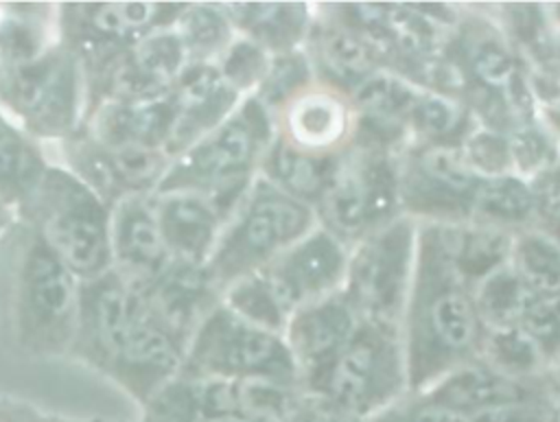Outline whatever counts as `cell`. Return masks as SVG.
Instances as JSON below:
<instances>
[{"label": "cell", "mask_w": 560, "mask_h": 422, "mask_svg": "<svg viewBox=\"0 0 560 422\" xmlns=\"http://www.w3.org/2000/svg\"><path fill=\"white\" fill-rule=\"evenodd\" d=\"M483 330L472 289L453 267L446 225L418 223L413 276L400 317L409 394H422L475 361Z\"/></svg>", "instance_id": "cell-1"}, {"label": "cell", "mask_w": 560, "mask_h": 422, "mask_svg": "<svg viewBox=\"0 0 560 422\" xmlns=\"http://www.w3.org/2000/svg\"><path fill=\"white\" fill-rule=\"evenodd\" d=\"M81 280L22 221L0 234V315L13 350L28 359L68 356Z\"/></svg>", "instance_id": "cell-2"}, {"label": "cell", "mask_w": 560, "mask_h": 422, "mask_svg": "<svg viewBox=\"0 0 560 422\" xmlns=\"http://www.w3.org/2000/svg\"><path fill=\"white\" fill-rule=\"evenodd\" d=\"M271 140V114L247 96L221 125L171 157L155 192H199L232 214L258 177Z\"/></svg>", "instance_id": "cell-3"}, {"label": "cell", "mask_w": 560, "mask_h": 422, "mask_svg": "<svg viewBox=\"0 0 560 422\" xmlns=\"http://www.w3.org/2000/svg\"><path fill=\"white\" fill-rule=\"evenodd\" d=\"M18 221L26 223L81 282L112 269V208L63 164L50 162Z\"/></svg>", "instance_id": "cell-4"}, {"label": "cell", "mask_w": 560, "mask_h": 422, "mask_svg": "<svg viewBox=\"0 0 560 422\" xmlns=\"http://www.w3.org/2000/svg\"><path fill=\"white\" fill-rule=\"evenodd\" d=\"M315 225L311 206L258 175L228 216L206 267L223 293L232 282L262 271Z\"/></svg>", "instance_id": "cell-5"}, {"label": "cell", "mask_w": 560, "mask_h": 422, "mask_svg": "<svg viewBox=\"0 0 560 422\" xmlns=\"http://www.w3.org/2000/svg\"><path fill=\"white\" fill-rule=\"evenodd\" d=\"M81 59L61 42L37 59L0 68V109L37 142H63L85 120Z\"/></svg>", "instance_id": "cell-6"}, {"label": "cell", "mask_w": 560, "mask_h": 422, "mask_svg": "<svg viewBox=\"0 0 560 422\" xmlns=\"http://www.w3.org/2000/svg\"><path fill=\"white\" fill-rule=\"evenodd\" d=\"M407 394L400 332L361 319L328 372L306 391L359 422H368Z\"/></svg>", "instance_id": "cell-7"}, {"label": "cell", "mask_w": 560, "mask_h": 422, "mask_svg": "<svg viewBox=\"0 0 560 422\" xmlns=\"http://www.w3.org/2000/svg\"><path fill=\"white\" fill-rule=\"evenodd\" d=\"M398 153L354 140L339 155L324 197L315 208L317 223L350 247L400 216Z\"/></svg>", "instance_id": "cell-8"}, {"label": "cell", "mask_w": 560, "mask_h": 422, "mask_svg": "<svg viewBox=\"0 0 560 422\" xmlns=\"http://www.w3.org/2000/svg\"><path fill=\"white\" fill-rule=\"evenodd\" d=\"M184 372L232 383L265 380L300 389V376L287 341L234 315L221 302L195 328Z\"/></svg>", "instance_id": "cell-9"}, {"label": "cell", "mask_w": 560, "mask_h": 422, "mask_svg": "<svg viewBox=\"0 0 560 422\" xmlns=\"http://www.w3.org/2000/svg\"><path fill=\"white\" fill-rule=\"evenodd\" d=\"M418 223L396 216L350 245L341 295L361 321L400 332L411 286Z\"/></svg>", "instance_id": "cell-10"}, {"label": "cell", "mask_w": 560, "mask_h": 422, "mask_svg": "<svg viewBox=\"0 0 560 422\" xmlns=\"http://www.w3.org/2000/svg\"><path fill=\"white\" fill-rule=\"evenodd\" d=\"M479 181L459 146L405 144L398 153L400 214L416 223H468Z\"/></svg>", "instance_id": "cell-11"}, {"label": "cell", "mask_w": 560, "mask_h": 422, "mask_svg": "<svg viewBox=\"0 0 560 422\" xmlns=\"http://www.w3.org/2000/svg\"><path fill=\"white\" fill-rule=\"evenodd\" d=\"M184 2H57L59 42L83 66L112 57L138 39L171 28Z\"/></svg>", "instance_id": "cell-12"}, {"label": "cell", "mask_w": 560, "mask_h": 422, "mask_svg": "<svg viewBox=\"0 0 560 422\" xmlns=\"http://www.w3.org/2000/svg\"><path fill=\"white\" fill-rule=\"evenodd\" d=\"M184 48L171 28L155 31L129 48L83 66L88 107L105 101H147L173 90L186 66Z\"/></svg>", "instance_id": "cell-13"}, {"label": "cell", "mask_w": 560, "mask_h": 422, "mask_svg": "<svg viewBox=\"0 0 560 422\" xmlns=\"http://www.w3.org/2000/svg\"><path fill=\"white\" fill-rule=\"evenodd\" d=\"M61 162L109 208L127 197L155 195L171 155L158 149L109 146L92 138L83 125L57 144Z\"/></svg>", "instance_id": "cell-14"}, {"label": "cell", "mask_w": 560, "mask_h": 422, "mask_svg": "<svg viewBox=\"0 0 560 422\" xmlns=\"http://www.w3.org/2000/svg\"><path fill=\"white\" fill-rule=\"evenodd\" d=\"M186 348L188 341L171 330L136 291L127 332L105 378L142 407L184 370Z\"/></svg>", "instance_id": "cell-15"}, {"label": "cell", "mask_w": 560, "mask_h": 422, "mask_svg": "<svg viewBox=\"0 0 560 422\" xmlns=\"http://www.w3.org/2000/svg\"><path fill=\"white\" fill-rule=\"evenodd\" d=\"M271 118L282 142L317 157H339L357 136V112L350 96L317 79Z\"/></svg>", "instance_id": "cell-16"}, {"label": "cell", "mask_w": 560, "mask_h": 422, "mask_svg": "<svg viewBox=\"0 0 560 422\" xmlns=\"http://www.w3.org/2000/svg\"><path fill=\"white\" fill-rule=\"evenodd\" d=\"M348 251L350 247L341 238L317 223L260 273L273 286L284 308L293 313L341 291Z\"/></svg>", "instance_id": "cell-17"}, {"label": "cell", "mask_w": 560, "mask_h": 422, "mask_svg": "<svg viewBox=\"0 0 560 422\" xmlns=\"http://www.w3.org/2000/svg\"><path fill=\"white\" fill-rule=\"evenodd\" d=\"M136 306V291L116 271L81 282L77 326L68 359L105 376Z\"/></svg>", "instance_id": "cell-18"}, {"label": "cell", "mask_w": 560, "mask_h": 422, "mask_svg": "<svg viewBox=\"0 0 560 422\" xmlns=\"http://www.w3.org/2000/svg\"><path fill=\"white\" fill-rule=\"evenodd\" d=\"M359 326V317L339 293L300 306L291 313L284 341L306 394L328 372Z\"/></svg>", "instance_id": "cell-19"}, {"label": "cell", "mask_w": 560, "mask_h": 422, "mask_svg": "<svg viewBox=\"0 0 560 422\" xmlns=\"http://www.w3.org/2000/svg\"><path fill=\"white\" fill-rule=\"evenodd\" d=\"M420 396L453 413L455 418H464L494 407L558 398V391L553 387L551 374L532 380H518L503 376L475 359L440 378Z\"/></svg>", "instance_id": "cell-20"}, {"label": "cell", "mask_w": 560, "mask_h": 422, "mask_svg": "<svg viewBox=\"0 0 560 422\" xmlns=\"http://www.w3.org/2000/svg\"><path fill=\"white\" fill-rule=\"evenodd\" d=\"M112 271L131 286H142L158 278L173 260L153 210V195L127 197L112 206L109 223Z\"/></svg>", "instance_id": "cell-21"}, {"label": "cell", "mask_w": 560, "mask_h": 422, "mask_svg": "<svg viewBox=\"0 0 560 422\" xmlns=\"http://www.w3.org/2000/svg\"><path fill=\"white\" fill-rule=\"evenodd\" d=\"M313 4L315 22L304 48L315 79L350 96L368 77L383 70L381 61L361 33L341 22L326 2Z\"/></svg>", "instance_id": "cell-22"}, {"label": "cell", "mask_w": 560, "mask_h": 422, "mask_svg": "<svg viewBox=\"0 0 560 422\" xmlns=\"http://www.w3.org/2000/svg\"><path fill=\"white\" fill-rule=\"evenodd\" d=\"M175 125L168 155H177L221 125L243 101L221 77L214 63H186L173 90Z\"/></svg>", "instance_id": "cell-23"}, {"label": "cell", "mask_w": 560, "mask_h": 422, "mask_svg": "<svg viewBox=\"0 0 560 422\" xmlns=\"http://www.w3.org/2000/svg\"><path fill=\"white\" fill-rule=\"evenodd\" d=\"M153 210L171 258L208 265L230 216L214 199L199 192H155Z\"/></svg>", "instance_id": "cell-24"}, {"label": "cell", "mask_w": 560, "mask_h": 422, "mask_svg": "<svg viewBox=\"0 0 560 422\" xmlns=\"http://www.w3.org/2000/svg\"><path fill=\"white\" fill-rule=\"evenodd\" d=\"M133 289L149 308L186 341H190L201 319L221 302V291L206 265L175 258L158 278Z\"/></svg>", "instance_id": "cell-25"}, {"label": "cell", "mask_w": 560, "mask_h": 422, "mask_svg": "<svg viewBox=\"0 0 560 422\" xmlns=\"http://www.w3.org/2000/svg\"><path fill=\"white\" fill-rule=\"evenodd\" d=\"M140 409V422H232L243 418L238 383L184 370Z\"/></svg>", "instance_id": "cell-26"}, {"label": "cell", "mask_w": 560, "mask_h": 422, "mask_svg": "<svg viewBox=\"0 0 560 422\" xmlns=\"http://www.w3.org/2000/svg\"><path fill=\"white\" fill-rule=\"evenodd\" d=\"M175 125L171 92L147 101H105L85 114L83 129L109 146H140L168 153Z\"/></svg>", "instance_id": "cell-27"}, {"label": "cell", "mask_w": 560, "mask_h": 422, "mask_svg": "<svg viewBox=\"0 0 560 422\" xmlns=\"http://www.w3.org/2000/svg\"><path fill=\"white\" fill-rule=\"evenodd\" d=\"M420 90L424 87H418L389 70H378L368 77L350 94L357 112L354 140L372 142L392 151L405 149L409 140V112Z\"/></svg>", "instance_id": "cell-28"}, {"label": "cell", "mask_w": 560, "mask_h": 422, "mask_svg": "<svg viewBox=\"0 0 560 422\" xmlns=\"http://www.w3.org/2000/svg\"><path fill=\"white\" fill-rule=\"evenodd\" d=\"M236 35L271 57L306 46L315 22L313 2H223Z\"/></svg>", "instance_id": "cell-29"}, {"label": "cell", "mask_w": 560, "mask_h": 422, "mask_svg": "<svg viewBox=\"0 0 560 422\" xmlns=\"http://www.w3.org/2000/svg\"><path fill=\"white\" fill-rule=\"evenodd\" d=\"M57 42V4L0 2V68L28 63Z\"/></svg>", "instance_id": "cell-30"}, {"label": "cell", "mask_w": 560, "mask_h": 422, "mask_svg": "<svg viewBox=\"0 0 560 422\" xmlns=\"http://www.w3.org/2000/svg\"><path fill=\"white\" fill-rule=\"evenodd\" d=\"M468 223L494 227L512 236L536 227V203L529 179L516 173L481 177Z\"/></svg>", "instance_id": "cell-31"}, {"label": "cell", "mask_w": 560, "mask_h": 422, "mask_svg": "<svg viewBox=\"0 0 560 422\" xmlns=\"http://www.w3.org/2000/svg\"><path fill=\"white\" fill-rule=\"evenodd\" d=\"M50 160L44 144L22 131L13 120L0 129V201L18 216L33 199Z\"/></svg>", "instance_id": "cell-32"}, {"label": "cell", "mask_w": 560, "mask_h": 422, "mask_svg": "<svg viewBox=\"0 0 560 422\" xmlns=\"http://www.w3.org/2000/svg\"><path fill=\"white\" fill-rule=\"evenodd\" d=\"M337 160L339 157H317L298 151L282 142L273 131V140L260 162L258 175L315 210L332 177Z\"/></svg>", "instance_id": "cell-33"}, {"label": "cell", "mask_w": 560, "mask_h": 422, "mask_svg": "<svg viewBox=\"0 0 560 422\" xmlns=\"http://www.w3.org/2000/svg\"><path fill=\"white\" fill-rule=\"evenodd\" d=\"M446 234L453 267L470 289L510 262L514 236L508 232L477 223H464L446 225Z\"/></svg>", "instance_id": "cell-34"}, {"label": "cell", "mask_w": 560, "mask_h": 422, "mask_svg": "<svg viewBox=\"0 0 560 422\" xmlns=\"http://www.w3.org/2000/svg\"><path fill=\"white\" fill-rule=\"evenodd\" d=\"M475 125V116L462 101L442 92L420 90L409 112L407 144L462 146Z\"/></svg>", "instance_id": "cell-35"}, {"label": "cell", "mask_w": 560, "mask_h": 422, "mask_svg": "<svg viewBox=\"0 0 560 422\" xmlns=\"http://www.w3.org/2000/svg\"><path fill=\"white\" fill-rule=\"evenodd\" d=\"M173 31L188 63H217L236 39L223 2H184Z\"/></svg>", "instance_id": "cell-36"}, {"label": "cell", "mask_w": 560, "mask_h": 422, "mask_svg": "<svg viewBox=\"0 0 560 422\" xmlns=\"http://www.w3.org/2000/svg\"><path fill=\"white\" fill-rule=\"evenodd\" d=\"M508 265L532 295H560V241L551 232L542 227L518 232L512 241Z\"/></svg>", "instance_id": "cell-37"}, {"label": "cell", "mask_w": 560, "mask_h": 422, "mask_svg": "<svg viewBox=\"0 0 560 422\" xmlns=\"http://www.w3.org/2000/svg\"><path fill=\"white\" fill-rule=\"evenodd\" d=\"M477 361L503 376L518 380H532L549 374V367L542 361L538 348L521 326L486 328Z\"/></svg>", "instance_id": "cell-38"}, {"label": "cell", "mask_w": 560, "mask_h": 422, "mask_svg": "<svg viewBox=\"0 0 560 422\" xmlns=\"http://www.w3.org/2000/svg\"><path fill=\"white\" fill-rule=\"evenodd\" d=\"M472 297L483 328H508L521 324L536 295H532L512 267L505 265L483 278L472 289Z\"/></svg>", "instance_id": "cell-39"}, {"label": "cell", "mask_w": 560, "mask_h": 422, "mask_svg": "<svg viewBox=\"0 0 560 422\" xmlns=\"http://www.w3.org/2000/svg\"><path fill=\"white\" fill-rule=\"evenodd\" d=\"M221 304L241 319L278 335H284L287 321L291 317L260 271L232 282L221 293Z\"/></svg>", "instance_id": "cell-40"}, {"label": "cell", "mask_w": 560, "mask_h": 422, "mask_svg": "<svg viewBox=\"0 0 560 422\" xmlns=\"http://www.w3.org/2000/svg\"><path fill=\"white\" fill-rule=\"evenodd\" d=\"M315 81L306 48L273 55L269 70L254 92V98L273 116L287 101Z\"/></svg>", "instance_id": "cell-41"}, {"label": "cell", "mask_w": 560, "mask_h": 422, "mask_svg": "<svg viewBox=\"0 0 560 422\" xmlns=\"http://www.w3.org/2000/svg\"><path fill=\"white\" fill-rule=\"evenodd\" d=\"M505 136L512 155V173L525 179L536 177L560 160V146L542 122L540 114L516 122Z\"/></svg>", "instance_id": "cell-42"}, {"label": "cell", "mask_w": 560, "mask_h": 422, "mask_svg": "<svg viewBox=\"0 0 560 422\" xmlns=\"http://www.w3.org/2000/svg\"><path fill=\"white\" fill-rule=\"evenodd\" d=\"M271 63V55L262 50L247 37L236 35V39L228 46V50L214 63L223 77V81L243 98L254 96L258 85L262 83Z\"/></svg>", "instance_id": "cell-43"}, {"label": "cell", "mask_w": 560, "mask_h": 422, "mask_svg": "<svg viewBox=\"0 0 560 422\" xmlns=\"http://www.w3.org/2000/svg\"><path fill=\"white\" fill-rule=\"evenodd\" d=\"M462 155L479 177H497L512 173V155L508 136L486 125H475L462 142Z\"/></svg>", "instance_id": "cell-44"}, {"label": "cell", "mask_w": 560, "mask_h": 422, "mask_svg": "<svg viewBox=\"0 0 560 422\" xmlns=\"http://www.w3.org/2000/svg\"><path fill=\"white\" fill-rule=\"evenodd\" d=\"M518 326L534 341L542 361L551 370L560 359V295L534 297Z\"/></svg>", "instance_id": "cell-45"}, {"label": "cell", "mask_w": 560, "mask_h": 422, "mask_svg": "<svg viewBox=\"0 0 560 422\" xmlns=\"http://www.w3.org/2000/svg\"><path fill=\"white\" fill-rule=\"evenodd\" d=\"M459 422H560V398H540L477 411Z\"/></svg>", "instance_id": "cell-46"}, {"label": "cell", "mask_w": 560, "mask_h": 422, "mask_svg": "<svg viewBox=\"0 0 560 422\" xmlns=\"http://www.w3.org/2000/svg\"><path fill=\"white\" fill-rule=\"evenodd\" d=\"M536 203V227L556 232L560 227V160L529 179Z\"/></svg>", "instance_id": "cell-47"}, {"label": "cell", "mask_w": 560, "mask_h": 422, "mask_svg": "<svg viewBox=\"0 0 560 422\" xmlns=\"http://www.w3.org/2000/svg\"><path fill=\"white\" fill-rule=\"evenodd\" d=\"M368 422H459L453 413L429 402L420 394H407Z\"/></svg>", "instance_id": "cell-48"}, {"label": "cell", "mask_w": 560, "mask_h": 422, "mask_svg": "<svg viewBox=\"0 0 560 422\" xmlns=\"http://www.w3.org/2000/svg\"><path fill=\"white\" fill-rule=\"evenodd\" d=\"M287 422H359V420L302 394V398L298 400V405L291 411V415L287 418Z\"/></svg>", "instance_id": "cell-49"}, {"label": "cell", "mask_w": 560, "mask_h": 422, "mask_svg": "<svg viewBox=\"0 0 560 422\" xmlns=\"http://www.w3.org/2000/svg\"><path fill=\"white\" fill-rule=\"evenodd\" d=\"M0 422H48V413L26 400L0 394Z\"/></svg>", "instance_id": "cell-50"}, {"label": "cell", "mask_w": 560, "mask_h": 422, "mask_svg": "<svg viewBox=\"0 0 560 422\" xmlns=\"http://www.w3.org/2000/svg\"><path fill=\"white\" fill-rule=\"evenodd\" d=\"M538 114H540L542 122L547 125V129L551 131V136L558 142V146H560V98L549 103V105L538 107Z\"/></svg>", "instance_id": "cell-51"}, {"label": "cell", "mask_w": 560, "mask_h": 422, "mask_svg": "<svg viewBox=\"0 0 560 422\" xmlns=\"http://www.w3.org/2000/svg\"><path fill=\"white\" fill-rule=\"evenodd\" d=\"M15 221H18V216L0 201V234H4Z\"/></svg>", "instance_id": "cell-52"}, {"label": "cell", "mask_w": 560, "mask_h": 422, "mask_svg": "<svg viewBox=\"0 0 560 422\" xmlns=\"http://www.w3.org/2000/svg\"><path fill=\"white\" fill-rule=\"evenodd\" d=\"M48 422H109V420H103V418H72V415L48 413Z\"/></svg>", "instance_id": "cell-53"}, {"label": "cell", "mask_w": 560, "mask_h": 422, "mask_svg": "<svg viewBox=\"0 0 560 422\" xmlns=\"http://www.w3.org/2000/svg\"><path fill=\"white\" fill-rule=\"evenodd\" d=\"M549 374H551V380H553V387H556V391H558V398H560V359L551 365V370H549Z\"/></svg>", "instance_id": "cell-54"}, {"label": "cell", "mask_w": 560, "mask_h": 422, "mask_svg": "<svg viewBox=\"0 0 560 422\" xmlns=\"http://www.w3.org/2000/svg\"><path fill=\"white\" fill-rule=\"evenodd\" d=\"M232 422H269V420H256V418H238V420H232Z\"/></svg>", "instance_id": "cell-55"}, {"label": "cell", "mask_w": 560, "mask_h": 422, "mask_svg": "<svg viewBox=\"0 0 560 422\" xmlns=\"http://www.w3.org/2000/svg\"><path fill=\"white\" fill-rule=\"evenodd\" d=\"M551 234H553V236H556V238H558V241H560V227H558V230H556V232H551Z\"/></svg>", "instance_id": "cell-56"}]
</instances>
